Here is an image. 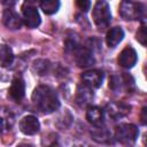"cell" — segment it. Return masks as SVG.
Here are the masks:
<instances>
[{
  "label": "cell",
  "mask_w": 147,
  "mask_h": 147,
  "mask_svg": "<svg viewBox=\"0 0 147 147\" xmlns=\"http://www.w3.org/2000/svg\"><path fill=\"white\" fill-rule=\"evenodd\" d=\"M145 5L133 0H122L119 5V14L124 20L136 21L145 18Z\"/></svg>",
  "instance_id": "cell-2"
},
{
  "label": "cell",
  "mask_w": 147,
  "mask_h": 147,
  "mask_svg": "<svg viewBox=\"0 0 147 147\" xmlns=\"http://www.w3.org/2000/svg\"><path fill=\"white\" fill-rule=\"evenodd\" d=\"M17 1H18V0H1L2 5H3L5 7H7V8H11V7H14V6L17 3Z\"/></svg>",
  "instance_id": "cell-24"
},
{
  "label": "cell",
  "mask_w": 147,
  "mask_h": 147,
  "mask_svg": "<svg viewBox=\"0 0 147 147\" xmlns=\"http://www.w3.org/2000/svg\"><path fill=\"white\" fill-rule=\"evenodd\" d=\"M15 123V116L7 107H0V133L11 130Z\"/></svg>",
  "instance_id": "cell-14"
},
{
  "label": "cell",
  "mask_w": 147,
  "mask_h": 147,
  "mask_svg": "<svg viewBox=\"0 0 147 147\" xmlns=\"http://www.w3.org/2000/svg\"><path fill=\"white\" fill-rule=\"evenodd\" d=\"M105 78V74L101 70L98 69H93V70H88L83 72L82 75V80L83 84H85L86 86L91 87V88H99L102 85Z\"/></svg>",
  "instance_id": "cell-7"
},
{
  "label": "cell",
  "mask_w": 147,
  "mask_h": 147,
  "mask_svg": "<svg viewBox=\"0 0 147 147\" xmlns=\"http://www.w3.org/2000/svg\"><path fill=\"white\" fill-rule=\"evenodd\" d=\"M20 130L26 136H33L39 132L40 123L36 116L28 115L20 121Z\"/></svg>",
  "instance_id": "cell-11"
},
{
  "label": "cell",
  "mask_w": 147,
  "mask_h": 147,
  "mask_svg": "<svg viewBox=\"0 0 147 147\" xmlns=\"http://www.w3.org/2000/svg\"><path fill=\"white\" fill-rule=\"evenodd\" d=\"M2 22H3L5 26L8 28L9 30H18L22 26V18L11 8L5 9V11L2 14Z\"/></svg>",
  "instance_id": "cell-12"
},
{
  "label": "cell",
  "mask_w": 147,
  "mask_h": 147,
  "mask_svg": "<svg viewBox=\"0 0 147 147\" xmlns=\"http://www.w3.org/2000/svg\"><path fill=\"white\" fill-rule=\"evenodd\" d=\"M75 61L80 68H88L94 64L95 59L93 55V51H91L87 46H78L75 52Z\"/></svg>",
  "instance_id": "cell-6"
},
{
  "label": "cell",
  "mask_w": 147,
  "mask_h": 147,
  "mask_svg": "<svg viewBox=\"0 0 147 147\" xmlns=\"http://www.w3.org/2000/svg\"><path fill=\"white\" fill-rule=\"evenodd\" d=\"M136 38H137V40H138L142 46H146L147 34H146V28H145V25H141V26L139 28V30L137 31Z\"/></svg>",
  "instance_id": "cell-22"
},
{
  "label": "cell",
  "mask_w": 147,
  "mask_h": 147,
  "mask_svg": "<svg viewBox=\"0 0 147 147\" xmlns=\"http://www.w3.org/2000/svg\"><path fill=\"white\" fill-rule=\"evenodd\" d=\"M139 136V130L134 124L123 123L115 129V139L124 145L133 144Z\"/></svg>",
  "instance_id": "cell-4"
},
{
  "label": "cell",
  "mask_w": 147,
  "mask_h": 147,
  "mask_svg": "<svg viewBox=\"0 0 147 147\" xmlns=\"http://www.w3.org/2000/svg\"><path fill=\"white\" fill-rule=\"evenodd\" d=\"M92 16L95 25L99 29H106L111 22V11L108 2L105 0H99L93 7Z\"/></svg>",
  "instance_id": "cell-3"
},
{
  "label": "cell",
  "mask_w": 147,
  "mask_h": 147,
  "mask_svg": "<svg viewBox=\"0 0 147 147\" xmlns=\"http://www.w3.org/2000/svg\"><path fill=\"white\" fill-rule=\"evenodd\" d=\"M25 95V83L21 77H15L9 87V96L15 102H21Z\"/></svg>",
  "instance_id": "cell-13"
},
{
  "label": "cell",
  "mask_w": 147,
  "mask_h": 147,
  "mask_svg": "<svg viewBox=\"0 0 147 147\" xmlns=\"http://www.w3.org/2000/svg\"><path fill=\"white\" fill-rule=\"evenodd\" d=\"M32 102L44 114H51L60 107V100L56 92L47 85H39L33 90Z\"/></svg>",
  "instance_id": "cell-1"
},
{
  "label": "cell",
  "mask_w": 147,
  "mask_h": 147,
  "mask_svg": "<svg viewBox=\"0 0 147 147\" xmlns=\"http://www.w3.org/2000/svg\"><path fill=\"white\" fill-rule=\"evenodd\" d=\"M93 88L86 86L85 84L78 85L76 91V102L79 106H86L93 100Z\"/></svg>",
  "instance_id": "cell-15"
},
{
  "label": "cell",
  "mask_w": 147,
  "mask_h": 147,
  "mask_svg": "<svg viewBox=\"0 0 147 147\" xmlns=\"http://www.w3.org/2000/svg\"><path fill=\"white\" fill-rule=\"evenodd\" d=\"M109 88L114 92H121L122 90L130 92L134 88V79L129 74L113 75L109 78Z\"/></svg>",
  "instance_id": "cell-5"
},
{
  "label": "cell",
  "mask_w": 147,
  "mask_h": 147,
  "mask_svg": "<svg viewBox=\"0 0 147 147\" xmlns=\"http://www.w3.org/2000/svg\"><path fill=\"white\" fill-rule=\"evenodd\" d=\"M146 113H147V108L144 107V108H142V111H141V123H142L144 125L146 124V119H147V117H146Z\"/></svg>",
  "instance_id": "cell-25"
},
{
  "label": "cell",
  "mask_w": 147,
  "mask_h": 147,
  "mask_svg": "<svg viewBox=\"0 0 147 147\" xmlns=\"http://www.w3.org/2000/svg\"><path fill=\"white\" fill-rule=\"evenodd\" d=\"M14 61V53L13 49L7 45H0V65L3 68L9 67L13 64Z\"/></svg>",
  "instance_id": "cell-19"
},
{
  "label": "cell",
  "mask_w": 147,
  "mask_h": 147,
  "mask_svg": "<svg viewBox=\"0 0 147 147\" xmlns=\"http://www.w3.org/2000/svg\"><path fill=\"white\" fill-rule=\"evenodd\" d=\"M130 109H131V107L123 102H111V103L107 105L106 113L113 121H117V119L126 116L130 113Z\"/></svg>",
  "instance_id": "cell-10"
},
{
  "label": "cell",
  "mask_w": 147,
  "mask_h": 147,
  "mask_svg": "<svg viewBox=\"0 0 147 147\" xmlns=\"http://www.w3.org/2000/svg\"><path fill=\"white\" fill-rule=\"evenodd\" d=\"M51 68H52V64L46 59H38L32 64V70L37 75H39V76H44V75L48 74L49 70H51Z\"/></svg>",
  "instance_id": "cell-20"
},
{
  "label": "cell",
  "mask_w": 147,
  "mask_h": 147,
  "mask_svg": "<svg viewBox=\"0 0 147 147\" xmlns=\"http://www.w3.org/2000/svg\"><path fill=\"white\" fill-rule=\"evenodd\" d=\"M124 38V31L121 26H114L111 28L106 36V42L108 45V47L110 48H115Z\"/></svg>",
  "instance_id": "cell-17"
},
{
  "label": "cell",
  "mask_w": 147,
  "mask_h": 147,
  "mask_svg": "<svg viewBox=\"0 0 147 147\" xmlns=\"http://www.w3.org/2000/svg\"><path fill=\"white\" fill-rule=\"evenodd\" d=\"M86 119L94 126L102 125L105 121V113L96 106H90L86 110Z\"/></svg>",
  "instance_id": "cell-16"
},
{
  "label": "cell",
  "mask_w": 147,
  "mask_h": 147,
  "mask_svg": "<svg viewBox=\"0 0 147 147\" xmlns=\"http://www.w3.org/2000/svg\"><path fill=\"white\" fill-rule=\"evenodd\" d=\"M76 6L84 13L91 8V0H76Z\"/></svg>",
  "instance_id": "cell-23"
},
{
  "label": "cell",
  "mask_w": 147,
  "mask_h": 147,
  "mask_svg": "<svg viewBox=\"0 0 147 147\" xmlns=\"http://www.w3.org/2000/svg\"><path fill=\"white\" fill-rule=\"evenodd\" d=\"M91 136H92V139L96 142H109L110 138H111V134L109 132L108 129H106L105 126L102 125H98L95 126V129H93L91 131Z\"/></svg>",
  "instance_id": "cell-18"
},
{
  "label": "cell",
  "mask_w": 147,
  "mask_h": 147,
  "mask_svg": "<svg viewBox=\"0 0 147 147\" xmlns=\"http://www.w3.org/2000/svg\"><path fill=\"white\" fill-rule=\"evenodd\" d=\"M23 21L28 28L30 29L37 28L41 22L38 9L32 5H24L23 6Z\"/></svg>",
  "instance_id": "cell-8"
},
{
  "label": "cell",
  "mask_w": 147,
  "mask_h": 147,
  "mask_svg": "<svg viewBox=\"0 0 147 147\" xmlns=\"http://www.w3.org/2000/svg\"><path fill=\"white\" fill-rule=\"evenodd\" d=\"M40 7L47 15L55 14L60 8V0H40Z\"/></svg>",
  "instance_id": "cell-21"
},
{
  "label": "cell",
  "mask_w": 147,
  "mask_h": 147,
  "mask_svg": "<svg viewBox=\"0 0 147 147\" xmlns=\"http://www.w3.org/2000/svg\"><path fill=\"white\" fill-rule=\"evenodd\" d=\"M118 64L122 67V68H125V69H131L132 67H134V64L137 63L138 61V55H137V52L133 47L131 46H127L125 47L118 55Z\"/></svg>",
  "instance_id": "cell-9"
}]
</instances>
